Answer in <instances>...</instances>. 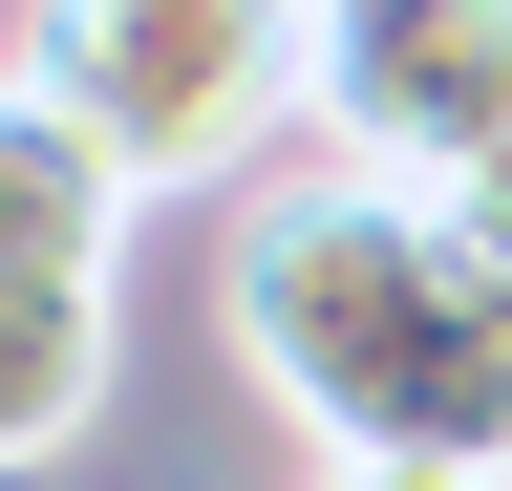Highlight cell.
Returning a JSON list of instances; mask_svg holds the SVG:
<instances>
[{
	"instance_id": "cell-5",
	"label": "cell",
	"mask_w": 512,
	"mask_h": 491,
	"mask_svg": "<svg viewBox=\"0 0 512 491\" xmlns=\"http://www.w3.org/2000/svg\"><path fill=\"white\" fill-rule=\"evenodd\" d=\"M86 406H107V299H43V278H0V470H43Z\"/></svg>"
},
{
	"instance_id": "cell-7",
	"label": "cell",
	"mask_w": 512,
	"mask_h": 491,
	"mask_svg": "<svg viewBox=\"0 0 512 491\" xmlns=\"http://www.w3.org/2000/svg\"><path fill=\"white\" fill-rule=\"evenodd\" d=\"M470 214H491V235H512V150H491V171H470Z\"/></svg>"
},
{
	"instance_id": "cell-8",
	"label": "cell",
	"mask_w": 512,
	"mask_h": 491,
	"mask_svg": "<svg viewBox=\"0 0 512 491\" xmlns=\"http://www.w3.org/2000/svg\"><path fill=\"white\" fill-rule=\"evenodd\" d=\"M278 22H342V0H278Z\"/></svg>"
},
{
	"instance_id": "cell-1",
	"label": "cell",
	"mask_w": 512,
	"mask_h": 491,
	"mask_svg": "<svg viewBox=\"0 0 512 491\" xmlns=\"http://www.w3.org/2000/svg\"><path fill=\"white\" fill-rule=\"evenodd\" d=\"M214 299H235L256 406L320 470H470V491H512V235L470 193L299 150V171L235 193Z\"/></svg>"
},
{
	"instance_id": "cell-3",
	"label": "cell",
	"mask_w": 512,
	"mask_h": 491,
	"mask_svg": "<svg viewBox=\"0 0 512 491\" xmlns=\"http://www.w3.org/2000/svg\"><path fill=\"white\" fill-rule=\"evenodd\" d=\"M299 107L342 171L470 193L512 150V0H342V22H299Z\"/></svg>"
},
{
	"instance_id": "cell-4",
	"label": "cell",
	"mask_w": 512,
	"mask_h": 491,
	"mask_svg": "<svg viewBox=\"0 0 512 491\" xmlns=\"http://www.w3.org/2000/svg\"><path fill=\"white\" fill-rule=\"evenodd\" d=\"M128 214H150V193H128V171L64 129V107H22V86H0V278H43V299H107Z\"/></svg>"
},
{
	"instance_id": "cell-2",
	"label": "cell",
	"mask_w": 512,
	"mask_h": 491,
	"mask_svg": "<svg viewBox=\"0 0 512 491\" xmlns=\"http://www.w3.org/2000/svg\"><path fill=\"white\" fill-rule=\"evenodd\" d=\"M0 86L64 107L128 193H214V171L299 107V22L278 0H22Z\"/></svg>"
},
{
	"instance_id": "cell-6",
	"label": "cell",
	"mask_w": 512,
	"mask_h": 491,
	"mask_svg": "<svg viewBox=\"0 0 512 491\" xmlns=\"http://www.w3.org/2000/svg\"><path fill=\"white\" fill-rule=\"evenodd\" d=\"M320 491H470V470H320Z\"/></svg>"
}]
</instances>
